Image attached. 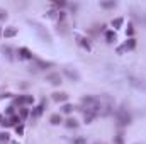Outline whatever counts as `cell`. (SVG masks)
I'll list each match as a JSON object with an SVG mask.
<instances>
[{
  "label": "cell",
  "mask_w": 146,
  "mask_h": 144,
  "mask_svg": "<svg viewBox=\"0 0 146 144\" xmlns=\"http://www.w3.org/2000/svg\"><path fill=\"white\" fill-rule=\"evenodd\" d=\"M115 119H117V124H119V126H127V124H131V114L127 112L126 105H122V107L115 112Z\"/></svg>",
  "instance_id": "obj_1"
},
{
  "label": "cell",
  "mask_w": 146,
  "mask_h": 144,
  "mask_svg": "<svg viewBox=\"0 0 146 144\" xmlns=\"http://www.w3.org/2000/svg\"><path fill=\"white\" fill-rule=\"evenodd\" d=\"M29 24L34 27V31L37 32V36L41 37L44 42H48V44H51V42H53V39H51V36H49V32H48V31H46L41 24H37L36 20H29Z\"/></svg>",
  "instance_id": "obj_2"
},
{
  "label": "cell",
  "mask_w": 146,
  "mask_h": 144,
  "mask_svg": "<svg viewBox=\"0 0 146 144\" xmlns=\"http://www.w3.org/2000/svg\"><path fill=\"white\" fill-rule=\"evenodd\" d=\"M46 81H48L49 85L58 87V85H61V83H63V76H61L60 73H56V71L48 73V75H46Z\"/></svg>",
  "instance_id": "obj_3"
},
{
  "label": "cell",
  "mask_w": 146,
  "mask_h": 144,
  "mask_svg": "<svg viewBox=\"0 0 146 144\" xmlns=\"http://www.w3.org/2000/svg\"><path fill=\"white\" fill-rule=\"evenodd\" d=\"M134 48H136V41L131 37V39H127L121 48H117V53H119V54H122L124 51H131V49H134Z\"/></svg>",
  "instance_id": "obj_4"
},
{
  "label": "cell",
  "mask_w": 146,
  "mask_h": 144,
  "mask_svg": "<svg viewBox=\"0 0 146 144\" xmlns=\"http://www.w3.org/2000/svg\"><path fill=\"white\" fill-rule=\"evenodd\" d=\"M129 85L134 87V88H138V90H146V81L145 80H141V78H134V76H131V78H129Z\"/></svg>",
  "instance_id": "obj_5"
},
{
  "label": "cell",
  "mask_w": 146,
  "mask_h": 144,
  "mask_svg": "<svg viewBox=\"0 0 146 144\" xmlns=\"http://www.w3.org/2000/svg\"><path fill=\"white\" fill-rule=\"evenodd\" d=\"M63 75L66 78H70L72 81H80V73L76 70H72V68H63Z\"/></svg>",
  "instance_id": "obj_6"
},
{
  "label": "cell",
  "mask_w": 146,
  "mask_h": 144,
  "mask_svg": "<svg viewBox=\"0 0 146 144\" xmlns=\"http://www.w3.org/2000/svg\"><path fill=\"white\" fill-rule=\"evenodd\" d=\"M33 102H34V97L33 95H21V97L15 98V104L17 105H31Z\"/></svg>",
  "instance_id": "obj_7"
},
{
  "label": "cell",
  "mask_w": 146,
  "mask_h": 144,
  "mask_svg": "<svg viewBox=\"0 0 146 144\" xmlns=\"http://www.w3.org/2000/svg\"><path fill=\"white\" fill-rule=\"evenodd\" d=\"M44 107H46V100H41V104H39L37 107L33 108V112H31V119H37V117L44 112Z\"/></svg>",
  "instance_id": "obj_8"
},
{
  "label": "cell",
  "mask_w": 146,
  "mask_h": 144,
  "mask_svg": "<svg viewBox=\"0 0 146 144\" xmlns=\"http://www.w3.org/2000/svg\"><path fill=\"white\" fill-rule=\"evenodd\" d=\"M34 66H36L37 70H46V68H51V66H53V63H51V61H42V59H36Z\"/></svg>",
  "instance_id": "obj_9"
},
{
  "label": "cell",
  "mask_w": 146,
  "mask_h": 144,
  "mask_svg": "<svg viewBox=\"0 0 146 144\" xmlns=\"http://www.w3.org/2000/svg\"><path fill=\"white\" fill-rule=\"evenodd\" d=\"M53 100H54V102H66V100H68V93H65V92H56V93H53Z\"/></svg>",
  "instance_id": "obj_10"
},
{
  "label": "cell",
  "mask_w": 146,
  "mask_h": 144,
  "mask_svg": "<svg viewBox=\"0 0 146 144\" xmlns=\"http://www.w3.org/2000/svg\"><path fill=\"white\" fill-rule=\"evenodd\" d=\"M0 51H2V54H3V56H5V58L9 59V61H12V59H14V54H12V49H10L9 46H2V48H0Z\"/></svg>",
  "instance_id": "obj_11"
},
{
  "label": "cell",
  "mask_w": 146,
  "mask_h": 144,
  "mask_svg": "<svg viewBox=\"0 0 146 144\" xmlns=\"http://www.w3.org/2000/svg\"><path fill=\"white\" fill-rule=\"evenodd\" d=\"M76 39H78V44H80L82 48H85L87 51H90V42H88V39H87V37L78 36V34H76Z\"/></svg>",
  "instance_id": "obj_12"
},
{
  "label": "cell",
  "mask_w": 146,
  "mask_h": 144,
  "mask_svg": "<svg viewBox=\"0 0 146 144\" xmlns=\"http://www.w3.org/2000/svg\"><path fill=\"white\" fill-rule=\"evenodd\" d=\"M19 54H21L22 59H33V53H31L27 48H21V49H19Z\"/></svg>",
  "instance_id": "obj_13"
},
{
  "label": "cell",
  "mask_w": 146,
  "mask_h": 144,
  "mask_svg": "<svg viewBox=\"0 0 146 144\" xmlns=\"http://www.w3.org/2000/svg\"><path fill=\"white\" fill-rule=\"evenodd\" d=\"M49 122H51L53 126H58V124H61V122H63V117H61V114H53V115L49 117Z\"/></svg>",
  "instance_id": "obj_14"
},
{
  "label": "cell",
  "mask_w": 146,
  "mask_h": 144,
  "mask_svg": "<svg viewBox=\"0 0 146 144\" xmlns=\"http://www.w3.org/2000/svg\"><path fill=\"white\" fill-rule=\"evenodd\" d=\"M2 34H3V37H14L17 34V29L15 27H5V31Z\"/></svg>",
  "instance_id": "obj_15"
},
{
  "label": "cell",
  "mask_w": 146,
  "mask_h": 144,
  "mask_svg": "<svg viewBox=\"0 0 146 144\" xmlns=\"http://www.w3.org/2000/svg\"><path fill=\"white\" fill-rule=\"evenodd\" d=\"M65 126H66L68 129H76V127H78V122H76L75 119H68V120H65Z\"/></svg>",
  "instance_id": "obj_16"
},
{
  "label": "cell",
  "mask_w": 146,
  "mask_h": 144,
  "mask_svg": "<svg viewBox=\"0 0 146 144\" xmlns=\"http://www.w3.org/2000/svg\"><path fill=\"white\" fill-rule=\"evenodd\" d=\"M106 39H107V42H114L115 41V32L114 31H107L106 32Z\"/></svg>",
  "instance_id": "obj_17"
},
{
  "label": "cell",
  "mask_w": 146,
  "mask_h": 144,
  "mask_svg": "<svg viewBox=\"0 0 146 144\" xmlns=\"http://www.w3.org/2000/svg\"><path fill=\"white\" fill-rule=\"evenodd\" d=\"M61 112H63V114H72L73 112V105L72 104H65V105L61 107Z\"/></svg>",
  "instance_id": "obj_18"
},
{
  "label": "cell",
  "mask_w": 146,
  "mask_h": 144,
  "mask_svg": "<svg viewBox=\"0 0 146 144\" xmlns=\"http://www.w3.org/2000/svg\"><path fill=\"white\" fill-rule=\"evenodd\" d=\"M122 22H124V20H122V17H117V19H114V20H112V27H114V29H117V27H121V26H122Z\"/></svg>",
  "instance_id": "obj_19"
},
{
  "label": "cell",
  "mask_w": 146,
  "mask_h": 144,
  "mask_svg": "<svg viewBox=\"0 0 146 144\" xmlns=\"http://www.w3.org/2000/svg\"><path fill=\"white\" fill-rule=\"evenodd\" d=\"M117 3L115 2H100V7H104V9H114Z\"/></svg>",
  "instance_id": "obj_20"
},
{
  "label": "cell",
  "mask_w": 146,
  "mask_h": 144,
  "mask_svg": "<svg viewBox=\"0 0 146 144\" xmlns=\"http://www.w3.org/2000/svg\"><path fill=\"white\" fill-rule=\"evenodd\" d=\"M9 141H10L9 134H7V132H0V143L3 144V143H9Z\"/></svg>",
  "instance_id": "obj_21"
},
{
  "label": "cell",
  "mask_w": 146,
  "mask_h": 144,
  "mask_svg": "<svg viewBox=\"0 0 146 144\" xmlns=\"http://www.w3.org/2000/svg\"><path fill=\"white\" fill-rule=\"evenodd\" d=\"M27 115H29V110H27V108H21V112H19V117H21V120H24Z\"/></svg>",
  "instance_id": "obj_22"
},
{
  "label": "cell",
  "mask_w": 146,
  "mask_h": 144,
  "mask_svg": "<svg viewBox=\"0 0 146 144\" xmlns=\"http://www.w3.org/2000/svg\"><path fill=\"white\" fill-rule=\"evenodd\" d=\"M114 144H124V137H122V134H117V136L114 137Z\"/></svg>",
  "instance_id": "obj_23"
},
{
  "label": "cell",
  "mask_w": 146,
  "mask_h": 144,
  "mask_svg": "<svg viewBox=\"0 0 146 144\" xmlns=\"http://www.w3.org/2000/svg\"><path fill=\"white\" fill-rule=\"evenodd\" d=\"M126 34H127V36H133V34H134V27H133V24H129V26H127Z\"/></svg>",
  "instance_id": "obj_24"
},
{
  "label": "cell",
  "mask_w": 146,
  "mask_h": 144,
  "mask_svg": "<svg viewBox=\"0 0 146 144\" xmlns=\"http://www.w3.org/2000/svg\"><path fill=\"white\" fill-rule=\"evenodd\" d=\"M66 26L65 24H58V32H61V34H66V29H65Z\"/></svg>",
  "instance_id": "obj_25"
},
{
  "label": "cell",
  "mask_w": 146,
  "mask_h": 144,
  "mask_svg": "<svg viewBox=\"0 0 146 144\" xmlns=\"http://www.w3.org/2000/svg\"><path fill=\"white\" fill-rule=\"evenodd\" d=\"M14 108H15V107H14V105H10V107L7 108V112H5V114H7V115H10V117H12V115H14Z\"/></svg>",
  "instance_id": "obj_26"
},
{
  "label": "cell",
  "mask_w": 146,
  "mask_h": 144,
  "mask_svg": "<svg viewBox=\"0 0 146 144\" xmlns=\"http://www.w3.org/2000/svg\"><path fill=\"white\" fill-rule=\"evenodd\" d=\"M15 132L17 134H22L24 132V126H15Z\"/></svg>",
  "instance_id": "obj_27"
},
{
  "label": "cell",
  "mask_w": 146,
  "mask_h": 144,
  "mask_svg": "<svg viewBox=\"0 0 146 144\" xmlns=\"http://www.w3.org/2000/svg\"><path fill=\"white\" fill-rule=\"evenodd\" d=\"M10 97H12V93H7V92L0 95V98H10Z\"/></svg>",
  "instance_id": "obj_28"
},
{
  "label": "cell",
  "mask_w": 146,
  "mask_h": 144,
  "mask_svg": "<svg viewBox=\"0 0 146 144\" xmlns=\"http://www.w3.org/2000/svg\"><path fill=\"white\" fill-rule=\"evenodd\" d=\"M5 17H7V12L3 9H0V19H5Z\"/></svg>",
  "instance_id": "obj_29"
},
{
  "label": "cell",
  "mask_w": 146,
  "mask_h": 144,
  "mask_svg": "<svg viewBox=\"0 0 146 144\" xmlns=\"http://www.w3.org/2000/svg\"><path fill=\"white\" fill-rule=\"evenodd\" d=\"M65 5H66L65 2H56V3H54V7H65Z\"/></svg>",
  "instance_id": "obj_30"
},
{
  "label": "cell",
  "mask_w": 146,
  "mask_h": 144,
  "mask_svg": "<svg viewBox=\"0 0 146 144\" xmlns=\"http://www.w3.org/2000/svg\"><path fill=\"white\" fill-rule=\"evenodd\" d=\"M19 87H21V88H27V87H29V83H19Z\"/></svg>",
  "instance_id": "obj_31"
},
{
  "label": "cell",
  "mask_w": 146,
  "mask_h": 144,
  "mask_svg": "<svg viewBox=\"0 0 146 144\" xmlns=\"http://www.w3.org/2000/svg\"><path fill=\"white\" fill-rule=\"evenodd\" d=\"M0 120H3V117H2V115H0Z\"/></svg>",
  "instance_id": "obj_32"
},
{
  "label": "cell",
  "mask_w": 146,
  "mask_h": 144,
  "mask_svg": "<svg viewBox=\"0 0 146 144\" xmlns=\"http://www.w3.org/2000/svg\"><path fill=\"white\" fill-rule=\"evenodd\" d=\"M95 144H104V143H95Z\"/></svg>",
  "instance_id": "obj_33"
}]
</instances>
